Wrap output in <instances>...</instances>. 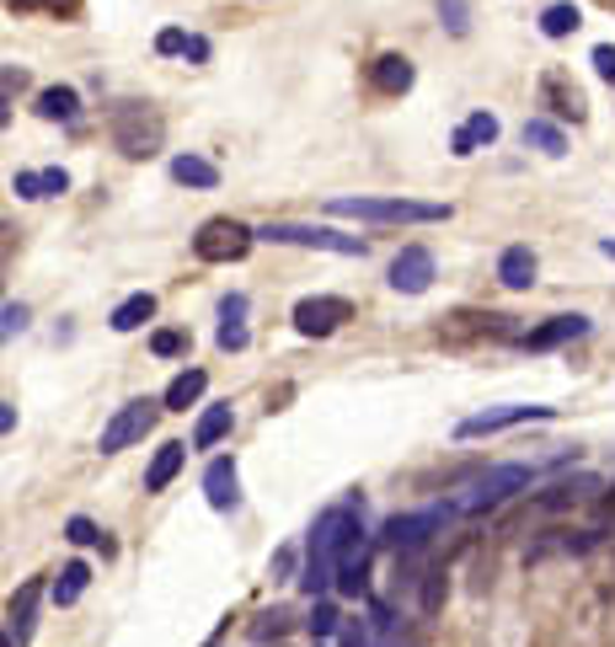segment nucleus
<instances>
[{
  "instance_id": "obj_1",
  "label": "nucleus",
  "mask_w": 615,
  "mask_h": 647,
  "mask_svg": "<svg viewBox=\"0 0 615 647\" xmlns=\"http://www.w3.org/2000/svg\"><path fill=\"white\" fill-rule=\"evenodd\" d=\"M354 530H359V509H354V503H332V509H321V519L310 524L306 568H300V578H295L310 599H321L327 588H337V562H343V546H348Z\"/></svg>"
},
{
  "instance_id": "obj_2",
  "label": "nucleus",
  "mask_w": 615,
  "mask_h": 647,
  "mask_svg": "<svg viewBox=\"0 0 615 647\" xmlns=\"http://www.w3.org/2000/svg\"><path fill=\"white\" fill-rule=\"evenodd\" d=\"M327 214L369 220V225H439V220H450V203H429V198H327Z\"/></svg>"
},
{
  "instance_id": "obj_3",
  "label": "nucleus",
  "mask_w": 615,
  "mask_h": 647,
  "mask_svg": "<svg viewBox=\"0 0 615 647\" xmlns=\"http://www.w3.org/2000/svg\"><path fill=\"white\" fill-rule=\"evenodd\" d=\"M530 482H536V465H525V460L492 465L488 476H477L450 509H455V514H488V509H503L514 493H530Z\"/></svg>"
},
{
  "instance_id": "obj_4",
  "label": "nucleus",
  "mask_w": 615,
  "mask_h": 647,
  "mask_svg": "<svg viewBox=\"0 0 615 647\" xmlns=\"http://www.w3.org/2000/svg\"><path fill=\"white\" fill-rule=\"evenodd\" d=\"M113 145H119L128 161H150L156 150H161V139H167V124H161V113L150 108V102H123L113 108Z\"/></svg>"
},
{
  "instance_id": "obj_5",
  "label": "nucleus",
  "mask_w": 615,
  "mask_h": 647,
  "mask_svg": "<svg viewBox=\"0 0 615 647\" xmlns=\"http://www.w3.org/2000/svg\"><path fill=\"white\" fill-rule=\"evenodd\" d=\"M257 241H273V247H310V252H337V258H365L369 252V241H359V236H343V231H327V225H295V220L262 225Z\"/></svg>"
},
{
  "instance_id": "obj_6",
  "label": "nucleus",
  "mask_w": 615,
  "mask_h": 647,
  "mask_svg": "<svg viewBox=\"0 0 615 647\" xmlns=\"http://www.w3.org/2000/svg\"><path fill=\"white\" fill-rule=\"evenodd\" d=\"M251 241H257V231H246L242 220H231V214H214V220L198 225L193 258L198 262H242L246 252H251Z\"/></svg>"
},
{
  "instance_id": "obj_7",
  "label": "nucleus",
  "mask_w": 615,
  "mask_h": 647,
  "mask_svg": "<svg viewBox=\"0 0 615 647\" xmlns=\"http://www.w3.org/2000/svg\"><path fill=\"white\" fill-rule=\"evenodd\" d=\"M167 412V401H150V396H134V401H123L119 412L108 418V428H102V439H97V450L102 455H119L128 445H139L150 428H156V418Z\"/></svg>"
},
{
  "instance_id": "obj_8",
  "label": "nucleus",
  "mask_w": 615,
  "mask_h": 647,
  "mask_svg": "<svg viewBox=\"0 0 615 647\" xmlns=\"http://www.w3.org/2000/svg\"><path fill=\"white\" fill-rule=\"evenodd\" d=\"M450 514H455V509H418V514L385 519L380 546H385V551H396V557H413V551H423L433 535L444 530V519H450Z\"/></svg>"
},
{
  "instance_id": "obj_9",
  "label": "nucleus",
  "mask_w": 615,
  "mask_h": 647,
  "mask_svg": "<svg viewBox=\"0 0 615 647\" xmlns=\"http://www.w3.org/2000/svg\"><path fill=\"white\" fill-rule=\"evenodd\" d=\"M290 322H295L300 337H332L343 322H354V306L343 295H306V300H295Z\"/></svg>"
},
{
  "instance_id": "obj_10",
  "label": "nucleus",
  "mask_w": 615,
  "mask_h": 647,
  "mask_svg": "<svg viewBox=\"0 0 615 647\" xmlns=\"http://www.w3.org/2000/svg\"><path fill=\"white\" fill-rule=\"evenodd\" d=\"M556 418V407H488V412H471L455 423V439H482V434H503V428H519V423H546Z\"/></svg>"
},
{
  "instance_id": "obj_11",
  "label": "nucleus",
  "mask_w": 615,
  "mask_h": 647,
  "mask_svg": "<svg viewBox=\"0 0 615 647\" xmlns=\"http://www.w3.org/2000/svg\"><path fill=\"white\" fill-rule=\"evenodd\" d=\"M578 337H589V316H552V322L530 326V332H519L514 343L525 348V353H552V348H562V343H578Z\"/></svg>"
},
{
  "instance_id": "obj_12",
  "label": "nucleus",
  "mask_w": 615,
  "mask_h": 647,
  "mask_svg": "<svg viewBox=\"0 0 615 647\" xmlns=\"http://www.w3.org/2000/svg\"><path fill=\"white\" fill-rule=\"evenodd\" d=\"M38 599H44V578H27L11 605H5V647H27L33 643V615H38Z\"/></svg>"
},
{
  "instance_id": "obj_13",
  "label": "nucleus",
  "mask_w": 615,
  "mask_h": 647,
  "mask_svg": "<svg viewBox=\"0 0 615 647\" xmlns=\"http://www.w3.org/2000/svg\"><path fill=\"white\" fill-rule=\"evenodd\" d=\"M337 594L343 599H359L369 594V535L365 524L348 535V546H343V562H337Z\"/></svg>"
},
{
  "instance_id": "obj_14",
  "label": "nucleus",
  "mask_w": 615,
  "mask_h": 647,
  "mask_svg": "<svg viewBox=\"0 0 615 647\" xmlns=\"http://www.w3.org/2000/svg\"><path fill=\"white\" fill-rule=\"evenodd\" d=\"M433 284V252L429 247H402L391 262V289L396 295H423Z\"/></svg>"
},
{
  "instance_id": "obj_15",
  "label": "nucleus",
  "mask_w": 615,
  "mask_h": 647,
  "mask_svg": "<svg viewBox=\"0 0 615 647\" xmlns=\"http://www.w3.org/2000/svg\"><path fill=\"white\" fill-rule=\"evenodd\" d=\"M204 498H209V509H220V514H231L236 503H242V471H236V460H209V471H204Z\"/></svg>"
},
{
  "instance_id": "obj_16",
  "label": "nucleus",
  "mask_w": 615,
  "mask_h": 647,
  "mask_svg": "<svg viewBox=\"0 0 615 647\" xmlns=\"http://www.w3.org/2000/svg\"><path fill=\"white\" fill-rule=\"evenodd\" d=\"M541 102L552 108L556 119H573V124H583L589 119V102H583V91L562 75V70H552V75H541Z\"/></svg>"
},
{
  "instance_id": "obj_17",
  "label": "nucleus",
  "mask_w": 615,
  "mask_h": 647,
  "mask_svg": "<svg viewBox=\"0 0 615 647\" xmlns=\"http://www.w3.org/2000/svg\"><path fill=\"white\" fill-rule=\"evenodd\" d=\"M369 80H374V91H385V97H407L413 80H418V70H413L407 54H380V60L369 65Z\"/></svg>"
},
{
  "instance_id": "obj_18",
  "label": "nucleus",
  "mask_w": 615,
  "mask_h": 647,
  "mask_svg": "<svg viewBox=\"0 0 615 647\" xmlns=\"http://www.w3.org/2000/svg\"><path fill=\"white\" fill-rule=\"evenodd\" d=\"M214 343L225 353H242L246 343H251V332H246V295H225L220 300V332H214Z\"/></svg>"
},
{
  "instance_id": "obj_19",
  "label": "nucleus",
  "mask_w": 615,
  "mask_h": 647,
  "mask_svg": "<svg viewBox=\"0 0 615 647\" xmlns=\"http://www.w3.org/2000/svg\"><path fill=\"white\" fill-rule=\"evenodd\" d=\"M11 194H16V198H54V194H70V172H64V166H44V172H16V177H11Z\"/></svg>"
},
{
  "instance_id": "obj_20",
  "label": "nucleus",
  "mask_w": 615,
  "mask_h": 647,
  "mask_svg": "<svg viewBox=\"0 0 615 647\" xmlns=\"http://www.w3.org/2000/svg\"><path fill=\"white\" fill-rule=\"evenodd\" d=\"M536 252L530 247H503V258H497V284L503 289H530L536 284Z\"/></svg>"
},
{
  "instance_id": "obj_21",
  "label": "nucleus",
  "mask_w": 615,
  "mask_h": 647,
  "mask_svg": "<svg viewBox=\"0 0 615 647\" xmlns=\"http://www.w3.org/2000/svg\"><path fill=\"white\" fill-rule=\"evenodd\" d=\"M492 139H497V119H492V113H471V119L455 129V139H450V155L466 161V155H477V150L492 145Z\"/></svg>"
},
{
  "instance_id": "obj_22",
  "label": "nucleus",
  "mask_w": 615,
  "mask_h": 647,
  "mask_svg": "<svg viewBox=\"0 0 615 647\" xmlns=\"http://www.w3.org/2000/svg\"><path fill=\"white\" fill-rule=\"evenodd\" d=\"M33 113L49 119V124H75L81 119V97H75V86H49V91H38Z\"/></svg>"
},
{
  "instance_id": "obj_23",
  "label": "nucleus",
  "mask_w": 615,
  "mask_h": 647,
  "mask_svg": "<svg viewBox=\"0 0 615 647\" xmlns=\"http://www.w3.org/2000/svg\"><path fill=\"white\" fill-rule=\"evenodd\" d=\"M183 460H187V445H161L156 460H150V471H145V493H167V487L177 482Z\"/></svg>"
},
{
  "instance_id": "obj_24",
  "label": "nucleus",
  "mask_w": 615,
  "mask_h": 647,
  "mask_svg": "<svg viewBox=\"0 0 615 647\" xmlns=\"http://www.w3.org/2000/svg\"><path fill=\"white\" fill-rule=\"evenodd\" d=\"M156 316V295L150 289H139V295H128V300H119L113 306V316H108V326L113 332H139V326Z\"/></svg>"
},
{
  "instance_id": "obj_25",
  "label": "nucleus",
  "mask_w": 615,
  "mask_h": 647,
  "mask_svg": "<svg viewBox=\"0 0 615 647\" xmlns=\"http://www.w3.org/2000/svg\"><path fill=\"white\" fill-rule=\"evenodd\" d=\"M231 428H236V412H231V401H225V407H209V412L198 418V428H193V445H198V450H214V445H220Z\"/></svg>"
},
{
  "instance_id": "obj_26",
  "label": "nucleus",
  "mask_w": 615,
  "mask_h": 647,
  "mask_svg": "<svg viewBox=\"0 0 615 647\" xmlns=\"http://www.w3.org/2000/svg\"><path fill=\"white\" fill-rule=\"evenodd\" d=\"M204 390H209V375H204V370H183V375L167 386L161 401H167V412H187V407H198V396H204Z\"/></svg>"
},
{
  "instance_id": "obj_27",
  "label": "nucleus",
  "mask_w": 615,
  "mask_h": 647,
  "mask_svg": "<svg viewBox=\"0 0 615 647\" xmlns=\"http://www.w3.org/2000/svg\"><path fill=\"white\" fill-rule=\"evenodd\" d=\"M172 177H177L183 188H220V166L204 161V155H177V161H172Z\"/></svg>"
},
{
  "instance_id": "obj_28",
  "label": "nucleus",
  "mask_w": 615,
  "mask_h": 647,
  "mask_svg": "<svg viewBox=\"0 0 615 647\" xmlns=\"http://www.w3.org/2000/svg\"><path fill=\"white\" fill-rule=\"evenodd\" d=\"M86 583H91V568H86V562H64L60 578H54V605H60V610H70V605L86 594Z\"/></svg>"
},
{
  "instance_id": "obj_29",
  "label": "nucleus",
  "mask_w": 615,
  "mask_h": 647,
  "mask_svg": "<svg viewBox=\"0 0 615 647\" xmlns=\"http://www.w3.org/2000/svg\"><path fill=\"white\" fill-rule=\"evenodd\" d=\"M578 27H583V11H578L573 0H556V5L541 11V33H546V38H567V33H578Z\"/></svg>"
},
{
  "instance_id": "obj_30",
  "label": "nucleus",
  "mask_w": 615,
  "mask_h": 647,
  "mask_svg": "<svg viewBox=\"0 0 615 647\" xmlns=\"http://www.w3.org/2000/svg\"><path fill=\"white\" fill-rule=\"evenodd\" d=\"M605 482L600 476H573V482H556L552 493L541 498V509H567V503H578V498H589V493H600Z\"/></svg>"
},
{
  "instance_id": "obj_31",
  "label": "nucleus",
  "mask_w": 615,
  "mask_h": 647,
  "mask_svg": "<svg viewBox=\"0 0 615 647\" xmlns=\"http://www.w3.org/2000/svg\"><path fill=\"white\" fill-rule=\"evenodd\" d=\"M525 145H536L541 155H567V134L556 129L552 119H530L525 124Z\"/></svg>"
},
{
  "instance_id": "obj_32",
  "label": "nucleus",
  "mask_w": 615,
  "mask_h": 647,
  "mask_svg": "<svg viewBox=\"0 0 615 647\" xmlns=\"http://www.w3.org/2000/svg\"><path fill=\"white\" fill-rule=\"evenodd\" d=\"M64 540H70V546H102V551H113V546L102 540V530H97V524H91L86 514H70V519H64Z\"/></svg>"
},
{
  "instance_id": "obj_33",
  "label": "nucleus",
  "mask_w": 615,
  "mask_h": 647,
  "mask_svg": "<svg viewBox=\"0 0 615 647\" xmlns=\"http://www.w3.org/2000/svg\"><path fill=\"white\" fill-rule=\"evenodd\" d=\"M306 626H310V637H332V632L343 626V615H337V605H332V599H316Z\"/></svg>"
},
{
  "instance_id": "obj_34",
  "label": "nucleus",
  "mask_w": 615,
  "mask_h": 647,
  "mask_svg": "<svg viewBox=\"0 0 615 647\" xmlns=\"http://www.w3.org/2000/svg\"><path fill=\"white\" fill-rule=\"evenodd\" d=\"M284 632H290V610H268V615H257V626H251V637H257V643H268V637L279 643Z\"/></svg>"
},
{
  "instance_id": "obj_35",
  "label": "nucleus",
  "mask_w": 615,
  "mask_h": 647,
  "mask_svg": "<svg viewBox=\"0 0 615 647\" xmlns=\"http://www.w3.org/2000/svg\"><path fill=\"white\" fill-rule=\"evenodd\" d=\"M439 16H444V27H450L455 38H466V27H471V11H466V0H439Z\"/></svg>"
},
{
  "instance_id": "obj_36",
  "label": "nucleus",
  "mask_w": 615,
  "mask_h": 647,
  "mask_svg": "<svg viewBox=\"0 0 615 647\" xmlns=\"http://www.w3.org/2000/svg\"><path fill=\"white\" fill-rule=\"evenodd\" d=\"M150 353H156V359H177V353H187V337L167 326V332H156V337H150Z\"/></svg>"
},
{
  "instance_id": "obj_37",
  "label": "nucleus",
  "mask_w": 615,
  "mask_h": 647,
  "mask_svg": "<svg viewBox=\"0 0 615 647\" xmlns=\"http://www.w3.org/2000/svg\"><path fill=\"white\" fill-rule=\"evenodd\" d=\"M589 65H594V75H600L605 86H615V43H600V49L589 54Z\"/></svg>"
},
{
  "instance_id": "obj_38",
  "label": "nucleus",
  "mask_w": 615,
  "mask_h": 647,
  "mask_svg": "<svg viewBox=\"0 0 615 647\" xmlns=\"http://www.w3.org/2000/svg\"><path fill=\"white\" fill-rule=\"evenodd\" d=\"M187 43H193V38H187L183 27H167V33H156V54H187Z\"/></svg>"
},
{
  "instance_id": "obj_39",
  "label": "nucleus",
  "mask_w": 615,
  "mask_h": 647,
  "mask_svg": "<svg viewBox=\"0 0 615 647\" xmlns=\"http://www.w3.org/2000/svg\"><path fill=\"white\" fill-rule=\"evenodd\" d=\"M5 5H11V11H38V5H44V11H54V16H70V11H75V0H5Z\"/></svg>"
},
{
  "instance_id": "obj_40",
  "label": "nucleus",
  "mask_w": 615,
  "mask_h": 647,
  "mask_svg": "<svg viewBox=\"0 0 615 647\" xmlns=\"http://www.w3.org/2000/svg\"><path fill=\"white\" fill-rule=\"evenodd\" d=\"M0 332H5V337H16V332H27V306H16V300H11V306L0 311Z\"/></svg>"
},
{
  "instance_id": "obj_41",
  "label": "nucleus",
  "mask_w": 615,
  "mask_h": 647,
  "mask_svg": "<svg viewBox=\"0 0 615 647\" xmlns=\"http://www.w3.org/2000/svg\"><path fill=\"white\" fill-rule=\"evenodd\" d=\"M343 647H374V643H369L365 621H348V626H343Z\"/></svg>"
},
{
  "instance_id": "obj_42",
  "label": "nucleus",
  "mask_w": 615,
  "mask_h": 647,
  "mask_svg": "<svg viewBox=\"0 0 615 647\" xmlns=\"http://www.w3.org/2000/svg\"><path fill=\"white\" fill-rule=\"evenodd\" d=\"M290 568H295V551H290V546H284V551H279V557H273V578H290Z\"/></svg>"
},
{
  "instance_id": "obj_43",
  "label": "nucleus",
  "mask_w": 615,
  "mask_h": 647,
  "mask_svg": "<svg viewBox=\"0 0 615 647\" xmlns=\"http://www.w3.org/2000/svg\"><path fill=\"white\" fill-rule=\"evenodd\" d=\"M183 60H193V65H204V60H209V43H204V38H193V43H187V54Z\"/></svg>"
},
{
  "instance_id": "obj_44",
  "label": "nucleus",
  "mask_w": 615,
  "mask_h": 647,
  "mask_svg": "<svg viewBox=\"0 0 615 647\" xmlns=\"http://www.w3.org/2000/svg\"><path fill=\"white\" fill-rule=\"evenodd\" d=\"M16 428V407L11 401H0V434H11Z\"/></svg>"
},
{
  "instance_id": "obj_45",
  "label": "nucleus",
  "mask_w": 615,
  "mask_h": 647,
  "mask_svg": "<svg viewBox=\"0 0 615 647\" xmlns=\"http://www.w3.org/2000/svg\"><path fill=\"white\" fill-rule=\"evenodd\" d=\"M600 252H605V258H615V236H611V241H600Z\"/></svg>"
},
{
  "instance_id": "obj_46",
  "label": "nucleus",
  "mask_w": 615,
  "mask_h": 647,
  "mask_svg": "<svg viewBox=\"0 0 615 647\" xmlns=\"http://www.w3.org/2000/svg\"><path fill=\"white\" fill-rule=\"evenodd\" d=\"M611 503H615V487H611Z\"/></svg>"
}]
</instances>
